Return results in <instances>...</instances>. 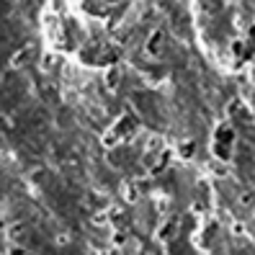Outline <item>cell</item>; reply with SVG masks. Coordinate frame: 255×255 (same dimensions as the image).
<instances>
[{
    "label": "cell",
    "instance_id": "1",
    "mask_svg": "<svg viewBox=\"0 0 255 255\" xmlns=\"http://www.w3.org/2000/svg\"><path fill=\"white\" fill-rule=\"evenodd\" d=\"M178 230H180V219L178 217H165L160 222V227H157V232H155V240H162V242H168V240H173L178 234Z\"/></svg>",
    "mask_w": 255,
    "mask_h": 255
},
{
    "label": "cell",
    "instance_id": "17",
    "mask_svg": "<svg viewBox=\"0 0 255 255\" xmlns=\"http://www.w3.org/2000/svg\"><path fill=\"white\" fill-rule=\"evenodd\" d=\"M232 234H245V222H232Z\"/></svg>",
    "mask_w": 255,
    "mask_h": 255
},
{
    "label": "cell",
    "instance_id": "15",
    "mask_svg": "<svg viewBox=\"0 0 255 255\" xmlns=\"http://www.w3.org/2000/svg\"><path fill=\"white\" fill-rule=\"evenodd\" d=\"M240 206H253V204H255V193L253 191H245V193H240Z\"/></svg>",
    "mask_w": 255,
    "mask_h": 255
},
{
    "label": "cell",
    "instance_id": "11",
    "mask_svg": "<svg viewBox=\"0 0 255 255\" xmlns=\"http://www.w3.org/2000/svg\"><path fill=\"white\" fill-rule=\"evenodd\" d=\"M28 59H31V47H24V49H18V52H16V57L11 59V65L13 67H24Z\"/></svg>",
    "mask_w": 255,
    "mask_h": 255
},
{
    "label": "cell",
    "instance_id": "7",
    "mask_svg": "<svg viewBox=\"0 0 255 255\" xmlns=\"http://www.w3.org/2000/svg\"><path fill=\"white\" fill-rule=\"evenodd\" d=\"M129 245V232L124 230V227H116L114 232H111V248H127Z\"/></svg>",
    "mask_w": 255,
    "mask_h": 255
},
{
    "label": "cell",
    "instance_id": "12",
    "mask_svg": "<svg viewBox=\"0 0 255 255\" xmlns=\"http://www.w3.org/2000/svg\"><path fill=\"white\" fill-rule=\"evenodd\" d=\"M93 224H96V227H108V224H111L108 211H96L93 214Z\"/></svg>",
    "mask_w": 255,
    "mask_h": 255
},
{
    "label": "cell",
    "instance_id": "19",
    "mask_svg": "<svg viewBox=\"0 0 255 255\" xmlns=\"http://www.w3.org/2000/svg\"><path fill=\"white\" fill-rule=\"evenodd\" d=\"M253 214H255V204H253Z\"/></svg>",
    "mask_w": 255,
    "mask_h": 255
},
{
    "label": "cell",
    "instance_id": "4",
    "mask_svg": "<svg viewBox=\"0 0 255 255\" xmlns=\"http://www.w3.org/2000/svg\"><path fill=\"white\" fill-rule=\"evenodd\" d=\"M165 150V139H162L160 134H150L147 137V145H145V152L147 155H157V152Z\"/></svg>",
    "mask_w": 255,
    "mask_h": 255
},
{
    "label": "cell",
    "instance_id": "18",
    "mask_svg": "<svg viewBox=\"0 0 255 255\" xmlns=\"http://www.w3.org/2000/svg\"><path fill=\"white\" fill-rule=\"evenodd\" d=\"M191 209H193V214H199V211L204 214V204H199V201H196V204H193V206H191Z\"/></svg>",
    "mask_w": 255,
    "mask_h": 255
},
{
    "label": "cell",
    "instance_id": "14",
    "mask_svg": "<svg viewBox=\"0 0 255 255\" xmlns=\"http://www.w3.org/2000/svg\"><path fill=\"white\" fill-rule=\"evenodd\" d=\"M8 255H28V250L24 248V245L21 242H11V245H8V250H5Z\"/></svg>",
    "mask_w": 255,
    "mask_h": 255
},
{
    "label": "cell",
    "instance_id": "3",
    "mask_svg": "<svg viewBox=\"0 0 255 255\" xmlns=\"http://www.w3.org/2000/svg\"><path fill=\"white\" fill-rule=\"evenodd\" d=\"M121 196H124V201L127 204H137L139 201V183H131V180H127L124 186H121Z\"/></svg>",
    "mask_w": 255,
    "mask_h": 255
},
{
    "label": "cell",
    "instance_id": "13",
    "mask_svg": "<svg viewBox=\"0 0 255 255\" xmlns=\"http://www.w3.org/2000/svg\"><path fill=\"white\" fill-rule=\"evenodd\" d=\"M54 59H57L54 52H44V57H42V70H44V73H49V70L54 67Z\"/></svg>",
    "mask_w": 255,
    "mask_h": 255
},
{
    "label": "cell",
    "instance_id": "8",
    "mask_svg": "<svg viewBox=\"0 0 255 255\" xmlns=\"http://www.w3.org/2000/svg\"><path fill=\"white\" fill-rule=\"evenodd\" d=\"M5 234H8V242H21V237L26 234V224L16 222V224H11V227L5 230Z\"/></svg>",
    "mask_w": 255,
    "mask_h": 255
},
{
    "label": "cell",
    "instance_id": "9",
    "mask_svg": "<svg viewBox=\"0 0 255 255\" xmlns=\"http://www.w3.org/2000/svg\"><path fill=\"white\" fill-rule=\"evenodd\" d=\"M103 83H106V88H108V90H116V88H119V83H121V70H119V67H111L108 73L103 75Z\"/></svg>",
    "mask_w": 255,
    "mask_h": 255
},
{
    "label": "cell",
    "instance_id": "2",
    "mask_svg": "<svg viewBox=\"0 0 255 255\" xmlns=\"http://www.w3.org/2000/svg\"><path fill=\"white\" fill-rule=\"evenodd\" d=\"M162 44H165V34L162 31H152L145 42V54L147 57H157L162 52Z\"/></svg>",
    "mask_w": 255,
    "mask_h": 255
},
{
    "label": "cell",
    "instance_id": "6",
    "mask_svg": "<svg viewBox=\"0 0 255 255\" xmlns=\"http://www.w3.org/2000/svg\"><path fill=\"white\" fill-rule=\"evenodd\" d=\"M101 145H103L106 150H114V147L121 145V134L116 129H108V131H103V137H101Z\"/></svg>",
    "mask_w": 255,
    "mask_h": 255
},
{
    "label": "cell",
    "instance_id": "10",
    "mask_svg": "<svg viewBox=\"0 0 255 255\" xmlns=\"http://www.w3.org/2000/svg\"><path fill=\"white\" fill-rule=\"evenodd\" d=\"M178 155H180V160H191L193 155H196V142H191V139L180 142V145H178Z\"/></svg>",
    "mask_w": 255,
    "mask_h": 255
},
{
    "label": "cell",
    "instance_id": "5",
    "mask_svg": "<svg viewBox=\"0 0 255 255\" xmlns=\"http://www.w3.org/2000/svg\"><path fill=\"white\" fill-rule=\"evenodd\" d=\"M209 173H211V176H217V178H230L232 168L224 160H214V162H209Z\"/></svg>",
    "mask_w": 255,
    "mask_h": 255
},
{
    "label": "cell",
    "instance_id": "16",
    "mask_svg": "<svg viewBox=\"0 0 255 255\" xmlns=\"http://www.w3.org/2000/svg\"><path fill=\"white\" fill-rule=\"evenodd\" d=\"M54 242L59 245V248H65V245H70V242H73V234H70V232H59L57 237H54Z\"/></svg>",
    "mask_w": 255,
    "mask_h": 255
}]
</instances>
